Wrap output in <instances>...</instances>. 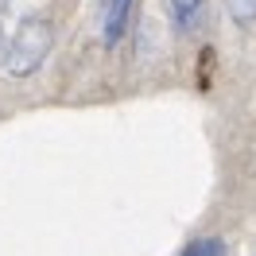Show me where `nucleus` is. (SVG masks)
Segmentation results:
<instances>
[{
  "label": "nucleus",
  "instance_id": "4",
  "mask_svg": "<svg viewBox=\"0 0 256 256\" xmlns=\"http://www.w3.org/2000/svg\"><path fill=\"white\" fill-rule=\"evenodd\" d=\"M225 12H229L233 24L252 28V24H256V0H225Z\"/></svg>",
  "mask_w": 256,
  "mask_h": 256
},
{
  "label": "nucleus",
  "instance_id": "3",
  "mask_svg": "<svg viewBox=\"0 0 256 256\" xmlns=\"http://www.w3.org/2000/svg\"><path fill=\"white\" fill-rule=\"evenodd\" d=\"M202 4H206V0H171V16H175V24L182 28V32H190V28H194Z\"/></svg>",
  "mask_w": 256,
  "mask_h": 256
},
{
  "label": "nucleus",
  "instance_id": "2",
  "mask_svg": "<svg viewBox=\"0 0 256 256\" xmlns=\"http://www.w3.org/2000/svg\"><path fill=\"white\" fill-rule=\"evenodd\" d=\"M132 4L136 0H105L101 4V43L116 47L128 32V20H132Z\"/></svg>",
  "mask_w": 256,
  "mask_h": 256
},
{
  "label": "nucleus",
  "instance_id": "1",
  "mask_svg": "<svg viewBox=\"0 0 256 256\" xmlns=\"http://www.w3.org/2000/svg\"><path fill=\"white\" fill-rule=\"evenodd\" d=\"M50 47H54L50 20L47 16H28L12 32V39L4 43V70L12 78H28V74H35L39 66L47 62Z\"/></svg>",
  "mask_w": 256,
  "mask_h": 256
},
{
  "label": "nucleus",
  "instance_id": "6",
  "mask_svg": "<svg viewBox=\"0 0 256 256\" xmlns=\"http://www.w3.org/2000/svg\"><path fill=\"white\" fill-rule=\"evenodd\" d=\"M0 54H4V28H0Z\"/></svg>",
  "mask_w": 256,
  "mask_h": 256
},
{
  "label": "nucleus",
  "instance_id": "5",
  "mask_svg": "<svg viewBox=\"0 0 256 256\" xmlns=\"http://www.w3.org/2000/svg\"><path fill=\"white\" fill-rule=\"evenodd\" d=\"M182 256H229V248H225L222 237H202V240H190L182 248Z\"/></svg>",
  "mask_w": 256,
  "mask_h": 256
},
{
  "label": "nucleus",
  "instance_id": "7",
  "mask_svg": "<svg viewBox=\"0 0 256 256\" xmlns=\"http://www.w3.org/2000/svg\"><path fill=\"white\" fill-rule=\"evenodd\" d=\"M0 4H8V0H0Z\"/></svg>",
  "mask_w": 256,
  "mask_h": 256
}]
</instances>
